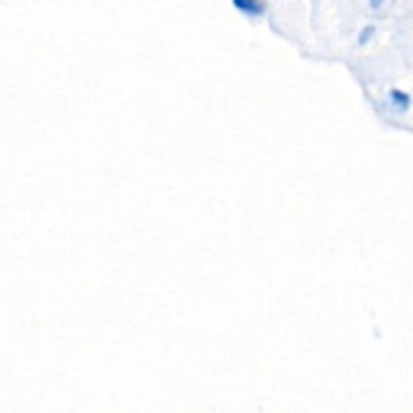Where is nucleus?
<instances>
[{
	"label": "nucleus",
	"mask_w": 413,
	"mask_h": 413,
	"mask_svg": "<svg viewBox=\"0 0 413 413\" xmlns=\"http://www.w3.org/2000/svg\"><path fill=\"white\" fill-rule=\"evenodd\" d=\"M389 101L393 103V107H398L399 111H405L409 107V103H412L409 95L403 93V91H399V89H391L389 91Z\"/></svg>",
	"instance_id": "f03ea898"
},
{
	"label": "nucleus",
	"mask_w": 413,
	"mask_h": 413,
	"mask_svg": "<svg viewBox=\"0 0 413 413\" xmlns=\"http://www.w3.org/2000/svg\"><path fill=\"white\" fill-rule=\"evenodd\" d=\"M373 36H375V27H373V25H367V27H363L361 32L357 34V43H359V45H367Z\"/></svg>",
	"instance_id": "7ed1b4c3"
},
{
	"label": "nucleus",
	"mask_w": 413,
	"mask_h": 413,
	"mask_svg": "<svg viewBox=\"0 0 413 413\" xmlns=\"http://www.w3.org/2000/svg\"><path fill=\"white\" fill-rule=\"evenodd\" d=\"M232 4L242 15L248 16L262 15V11H264V4L260 0H232Z\"/></svg>",
	"instance_id": "f257e3e1"
},
{
	"label": "nucleus",
	"mask_w": 413,
	"mask_h": 413,
	"mask_svg": "<svg viewBox=\"0 0 413 413\" xmlns=\"http://www.w3.org/2000/svg\"><path fill=\"white\" fill-rule=\"evenodd\" d=\"M381 4H383V0H369V6H371V8H375V11H377V8H381Z\"/></svg>",
	"instance_id": "20e7f679"
}]
</instances>
